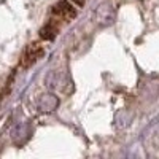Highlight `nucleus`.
Returning <instances> with one entry per match:
<instances>
[{"instance_id":"1","label":"nucleus","mask_w":159,"mask_h":159,"mask_svg":"<svg viewBox=\"0 0 159 159\" xmlns=\"http://www.w3.org/2000/svg\"><path fill=\"white\" fill-rule=\"evenodd\" d=\"M52 15H54L52 21H56V22H69V21H72L76 16V11L69 2H59L57 5H54V8H52Z\"/></svg>"},{"instance_id":"2","label":"nucleus","mask_w":159,"mask_h":159,"mask_svg":"<svg viewBox=\"0 0 159 159\" xmlns=\"http://www.w3.org/2000/svg\"><path fill=\"white\" fill-rule=\"evenodd\" d=\"M45 52L43 46L40 45V43H32L27 51H25V54H24V67H30V65H34L40 57H42V54Z\"/></svg>"},{"instance_id":"3","label":"nucleus","mask_w":159,"mask_h":159,"mask_svg":"<svg viewBox=\"0 0 159 159\" xmlns=\"http://www.w3.org/2000/svg\"><path fill=\"white\" fill-rule=\"evenodd\" d=\"M57 103H59V100H57L56 96L48 94V96H43L42 99H40L38 107H40V110H43V111H52L57 107Z\"/></svg>"}]
</instances>
